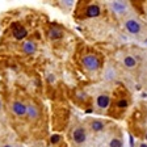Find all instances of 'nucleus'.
I'll return each instance as SVG.
<instances>
[{
    "label": "nucleus",
    "instance_id": "obj_1",
    "mask_svg": "<svg viewBox=\"0 0 147 147\" xmlns=\"http://www.w3.org/2000/svg\"><path fill=\"white\" fill-rule=\"evenodd\" d=\"M82 63H83V66H84V68L88 71H96L100 67V61H98V58L93 54L86 55V57L83 58Z\"/></svg>",
    "mask_w": 147,
    "mask_h": 147
},
{
    "label": "nucleus",
    "instance_id": "obj_2",
    "mask_svg": "<svg viewBox=\"0 0 147 147\" xmlns=\"http://www.w3.org/2000/svg\"><path fill=\"white\" fill-rule=\"evenodd\" d=\"M11 110L12 113L17 117H26V104L21 100H15L11 104Z\"/></svg>",
    "mask_w": 147,
    "mask_h": 147
},
{
    "label": "nucleus",
    "instance_id": "obj_3",
    "mask_svg": "<svg viewBox=\"0 0 147 147\" xmlns=\"http://www.w3.org/2000/svg\"><path fill=\"white\" fill-rule=\"evenodd\" d=\"M125 29L130 34H139L142 30V25L135 18H127L125 21Z\"/></svg>",
    "mask_w": 147,
    "mask_h": 147
},
{
    "label": "nucleus",
    "instance_id": "obj_4",
    "mask_svg": "<svg viewBox=\"0 0 147 147\" xmlns=\"http://www.w3.org/2000/svg\"><path fill=\"white\" fill-rule=\"evenodd\" d=\"M87 139V133H86V129L82 127V126H78V127L74 129L72 131V141L75 142L76 144H82L84 143Z\"/></svg>",
    "mask_w": 147,
    "mask_h": 147
},
{
    "label": "nucleus",
    "instance_id": "obj_5",
    "mask_svg": "<svg viewBox=\"0 0 147 147\" xmlns=\"http://www.w3.org/2000/svg\"><path fill=\"white\" fill-rule=\"evenodd\" d=\"M109 7L112 9V12L118 16L125 15L126 11H127V3L126 1H110Z\"/></svg>",
    "mask_w": 147,
    "mask_h": 147
},
{
    "label": "nucleus",
    "instance_id": "obj_6",
    "mask_svg": "<svg viewBox=\"0 0 147 147\" xmlns=\"http://www.w3.org/2000/svg\"><path fill=\"white\" fill-rule=\"evenodd\" d=\"M12 34H13V37H15L16 40L21 41V40H24L25 37L28 36V30L25 29L24 26H22V25L13 24V26H12Z\"/></svg>",
    "mask_w": 147,
    "mask_h": 147
},
{
    "label": "nucleus",
    "instance_id": "obj_7",
    "mask_svg": "<svg viewBox=\"0 0 147 147\" xmlns=\"http://www.w3.org/2000/svg\"><path fill=\"white\" fill-rule=\"evenodd\" d=\"M21 50H22V53H25V54L32 55L37 51V45L34 41H25L21 46Z\"/></svg>",
    "mask_w": 147,
    "mask_h": 147
},
{
    "label": "nucleus",
    "instance_id": "obj_8",
    "mask_svg": "<svg viewBox=\"0 0 147 147\" xmlns=\"http://www.w3.org/2000/svg\"><path fill=\"white\" fill-rule=\"evenodd\" d=\"M26 117L29 119H37L40 117V109L34 104H26Z\"/></svg>",
    "mask_w": 147,
    "mask_h": 147
},
{
    "label": "nucleus",
    "instance_id": "obj_9",
    "mask_svg": "<svg viewBox=\"0 0 147 147\" xmlns=\"http://www.w3.org/2000/svg\"><path fill=\"white\" fill-rule=\"evenodd\" d=\"M110 104V97L108 95H100L96 98V105H97L100 109H107Z\"/></svg>",
    "mask_w": 147,
    "mask_h": 147
},
{
    "label": "nucleus",
    "instance_id": "obj_10",
    "mask_svg": "<svg viewBox=\"0 0 147 147\" xmlns=\"http://www.w3.org/2000/svg\"><path fill=\"white\" fill-rule=\"evenodd\" d=\"M100 13H101V11H100V7H98L97 4H89V5L86 8L87 17H97Z\"/></svg>",
    "mask_w": 147,
    "mask_h": 147
},
{
    "label": "nucleus",
    "instance_id": "obj_11",
    "mask_svg": "<svg viewBox=\"0 0 147 147\" xmlns=\"http://www.w3.org/2000/svg\"><path fill=\"white\" fill-rule=\"evenodd\" d=\"M62 37H63V30H62L61 28L58 26H51L49 30V38L53 41L55 40H61Z\"/></svg>",
    "mask_w": 147,
    "mask_h": 147
},
{
    "label": "nucleus",
    "instance_id": "obj_12",
    "mask_svg": "<svg viewBox=\"0 0 147 147\" xmlns=\"http://www.w3.org/2000/svg\"><path fill=\"white\" fill-rule=\"evenodd\" d=\"M105 127L104 122H101V121H98V119H93L91 122V129L93 130V131H102Z\"/></svg>",
    "mask_w": 147,
    "mask_h": 147
},
{
    "label": "nucleus",
    "instance_id": "obj_13",
    "mask_svg": "<svg viewBox=\"0 0 147 147\" xmlns=\"http://www.w3.org/2000/svg\"><path fill=\"white\" fill-rule=\"evenodd\" d=\"M135 64H137V61L134 59V57H131V55H127V57H125L123 58V66L127 68H134Z\"/></svg>",
    "mask_w": 147,
    "mask_h": 147
},
{
    "label": "nucleus",
    "instance_id": "obj_14",
    "mask_svg": "<svg viewBox=\"0 0 147 147\" xmlns=\"http://www.w3.org/2000/svg\"><path fill=\"white\" fill-rule=\"evenodd\" d=\"M109 147H122V141L118 138H113L109 142Z\"/></svg>",
    "mask_w": 147,
    "mask_h": 147
},
{
    "label": "nucleus",
    "instance_id": "obj_15",
    "mask_svg": "<svg viewBox=\"0 0 147 147\" xmlns=\"http://www.w3.org/2000/svg\"><path fill=\"white\" fill-rule=\"evenodd\" d=\"M50 142H51V144L59 143V142H61V135H58V134L51 135V138H50Z\"/></svg>",
    "mask_w": 147,
    "mask_h": 147
},
{
    "label": "nucleus",
    "instance_id": "obj_16",
    "mask_svg": "<svg viewBox=\"0 0 147 147\" xmlns=\"http://www.w3.org/2000/svg\"><path fill=\"white\" fill-rule=\"evenodd\" d=\"M117 107H118V108H126V107H127V100H125V98L118 100V101H117Z\"/></svg>",
    "mask_w": 147,
    "mask_h": 147
},
{
    "label": "nucleus",
    "instance_id": "obj_17",
    "mask_svg": "<svg viewBox=\"0 0 147 147\" xmlns=\"http://www.w3.org/2000/svg\"><path fill=\"white\" fill-rule=\"evenodd\" d=\"M62 5L67 7V8H71V7H74V4H75V1H72V0H64V1H61Z\"/></svg>",
    "mask_w": 147,
    "mask_h": 147
},
{
    "label": "nucleus",
    "instance_id": "obj_18",
    "mask_svg": "<svg viewBox=\"0 0 147 147\" xmlns=\"http://www.w3.org/2000/svg\"><path fill=\"white\" fill-rule=\"evenodd\" d=\"M139 147H147V143H141L139 144Z\"/></svg>",
    "mask_w": 147,
    "mask_h": 147
},
{
    "label": "nucleus",
    "instance_id": "obj_19",
    "mask_svg": "<svg viewBox=\"0 0 147 147\" xmlns=\"http://www.w3.org/2000/svg\"><path fill=\"white\" fill-rule=\"evenodd\" d=\"M1 147H13L12 144H4V146H1Z\"/></svg>",
    "mask_w": 147,
    "mask_h": 147
},
{
    "label": "nucleus",
    "instance_id": "obj_20",
    "mask_svg": "<svg viewBox=\"0 0 147 147\" xmlns=\"http://www.w3.org/2000/svg\"><path fill=\"white\" fill-rule=\"evenodd\" d=\"M146 141H147V133H146Z\"/></svg>",
    "mask_w": 147,
    "mask_h": 147
}]
</instances>
